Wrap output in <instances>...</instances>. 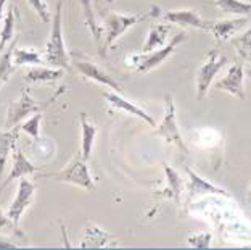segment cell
Returning a JSON list of instances; mask_svg holds the SVG:
<instances>
[{"mask_svg":"<svg viewBox=\"0 0 251 250\" xmlns=\"http://www.w3.org/2000/svg\"><path fill=\"white\" fill-rule=\"evenodd\" d=\"M63 92H66V87L60 86L47 100H42V102L39 100L37 102L29 95V89H25L18 100L10 102L8 110H7V120H5V128L10 129L13 126H18L26 116L34 115V113H39V111L41 113L45 111L50 105L55 104V100L58 99Z\"/></svg>","mask_w":251,"mask_h":250,"instance_id":"obj_1","label":"cell"},{"mask_svg":"<svg viewBox=\"0 0 251 250\" xmlns=\"http://www.w3.org/2000/svg\"><path fill=\"white\" fill-rule=\"evenodd\" d=\"M159 15V7H151L147 13L142 15H121V13H108L103 21L105 28V42L99 50L100 56H106L108 50L115 44L123 34L129 29V28L135 26L139 21H144L148 18H156Z\"/></svg>","mask_w":251,"mask_h":250,"instance_id":"obj_2","label":"cell"},{"mask_svg":"<svg viewBox=\"0 0 251 250\" xmlns=\"http://www.w3.org/2000/svg\"><path fill=\"white\" fill-rule=\"evenodd\" d=\"M61 7L63 3L58 2L55 7V13L52 16V29H50V37L45 44L44 58L50 66L63 68L70 71V56H68L65 41H63V29H61Z\"/></svg>","mask_w":251,"mask_h":250,"instance_id":"obj_3","label":"cell"},{"mask_svg":"<svg viewBox=\"0 0 251 250\" xmlns=\"http://www.w3.org/2000/svg\"><path fill=\"white\" fill-rule=\"evenodd\" d=\"M185 39H187L185 32L176 34L169 41V44H164L161 49L151 50V52H147V54H137L132 56H127V65L129 63L132 65L137 73H148V71L155 70L156 66L161 65L163 61H166L169 56L176 52V49H177Z\"/></svg>","mask_w":251,"mask_h":250,"instance_id":"obj_4","label":"cell"},{"mask_svg":"<svg viewBox=\"0 0 251 250\" xmlns=\"http://www.w3.org/2000/svg\"><path fill=\"white\" fill-rule=\"evenodd\" d=\"M39 178H49L53 181H60V183L76 184V186L84 187V189H87V191H95V187H97L95 181L92 179V176H90V171L87 168V162L81 157V153L74 157L71 163L63 169H60V171L45 173V174L39 176Z\"/></svg>","mask_w":251,"mask_h":250,"instance_id":"obj_5","label":"cell"},{"mask_svg":"<svg viewBox=\"0 0 251 250\" xmlns=\"http://www.w3.org/2000/svg\"><path fill=\"white\" fill-rule=\"evenodd\" d=\"M153 136L163 138L166 144H176L182 153H188L185 142L180 136L177 121H176V107H174L173 95H169V94L164 95V115H163L161 123L156 124V128L153 129Z\"/></svg>","mask_w":251,"mask_h":250,"instance_id":"obj_6","label":"cell"},{"mask_svg":"<svg viewBox=\"0 0 251 250\" xmlns=\"http://www.w3.org/2000/svg\"><path fill=\"white\" fill-rule=\"evenodd\" d=\"M227 61H229V58H227L226 55L219 54L218 49H213L208 52L206 61L201 65L197 75V99L198 100H201L204 95H206L213 79L216 78V75H218L219 70Z\"/></svg>","mask_w":251,"mask_h":250,"instance_id":"obj_7","label":"cell"},{"mask_svg":"<svg viewBox=\"0 0 251 250\" xmlns=\"http://www.w3.org/2000/svg\"><path fill=\"white\" fill-rule=\"evenodd\" d=\"M34 194H36V186H34L26 176L20 178L18 192H16L15 200L11 202V205L7 210V217L13 221L16 228H20V220L25 213V210L32 203Z\"/></svg>","mask_w":251,"mask_h":250,"instance_id":"obj_8","label":"cell"},{"mask_svg":"<svg viewBox=\"0 0 251 250\" xmlns=\"http://www.w3.org/2000/svg\"><path fill=\"white\" fill-rule=\"evenodd\" d=\"M163 18L173 23V25H179L184 28H197V29H203V31H211L214 23L213 20H203L198 11L193 8L168 11V13L163 15Z\"/></svg>","mask_w":251,"mask_h":250,"instance_id":"obj_9","label":"cell"},{"mask_svg":"<svg viewBox=\"0 0 251 250\" xmlns=\"http://www.w3.org/2000/svg\"><path fill=\"white\" fill-rule=\"evenodd\" d=\"M243 76H245L243 63L242 61H237V63H233L229 68L227 75L216 83V87H218V90H226V92H229L230 95H235L237 99L243 100L245 99Z\"/></svg>","mask_w":251,"mask_h":250,"instance_id":"obj_10","label":"cell"},{"mask_svg":"<svg viewBox=\"0 0 251 250\" xmlns=\"http://www.w3.org/2000/svg\"><path fill=\"white\" fill-rule=\"evenodd\" d=\"M74 66L76 70L81 73L84 78L87 79H92V81L99 83V84H103V86H108L110 89H113L115 92L123 94L124 90L123 87L119 86V83L116 81L115 78H111L105 70H101L100 66H97L95 63H90V61H82V60H77L74 61Z\"/></svg>","mask_w":251,"mask_h":250,"instance_id":"obj_11","label":"cell"},{"mask_svg":"<svg viewBox=\"0 0 251 250\" xmlns=\"http://www.w3.org/2000/svg\"><path fill=\"white\" fill-rule=\"evenodd\" d=\"M103 97L106 99V102L115 110L124 111V113H127V115L140 118L142 121H145L147 124H150V126H153V128L156 126L155 118L148 115V113L144 109H140V107H137L135 104H132V102H129L127 99H124L119 92H115V90H113V92H103Z\"/></svg>","mask_w":251,"mask_h":250,"instance_id":"obj_12","label":"cell"},{"mask_svg":"<svg viewBox=\"0 0 251 250\" xmlns=\"http://www.w3.org/2000/svg\"><path fill=\"white\" fill-rule=\"evenodd\" d=\"M39 168L34 163L29 162V158H26V155L23 153V150L20 149L18 145L15 147V155H13V167H11V171L7 178L3 179V183L0 184V192H2L5 187H7L11 181L20 179L23 176H29L37 173Z\"/></svg>","mask_w":251,"mask_h":250,"instance_id":"obj_13","label":"cell"},{"mask_svg":"<svg viewBox=\"0 0 251 250\" xmlns=\"http://www.w3.org/2000/svg\"><path fill=\"white\" fill-rule=\"evenodd\" d=\"M185 171L188 174V195L190 197H195L198 194H216V195H224V197H230V194L227 192L226 189H222V187H218L214 184L208 183L206 179H203L201 176L198 173L193 171L192 168H185Z\"/></svg>","mask_w":251,"mask_h":250,"instance_id":"obj_14","label":"cell"},{"mask_svg":"<svg viewBox=\"0 0 251 250\" xmlns=\"http://www.w3.org/2000/svg\"><path fill=\"white\" fill-rule=\"evenodd\" d=\"M163 168H164V174H166L168 184L164 189L155 192V195L163 197V198H173L176 203H180V191H182V186H184V181H182L179 173L171 167H168L166 163H163Z\"/></svg>","mask_w":251,"mask_h":250,"instance_id":"obj_15","label":"cell"},{"mask_svg":"<svg viewBox=\"0 0 251 250\" xmlns=\"http://www.w3.org/2000/svg\"><path fill=\"white\" fill-rule=\"evenodd\" d=\"M247 23H248L247 16H242V18H237V20L214 21L209 32H213V36L218 42H224V41H227V39H230L238 29H242Z\"/></svg>","mask_w":251,"mask_h":250,"instance_id":"obj_16","label":"cell"},{"mask_svg":"<svg viewBox=\"0 0 251 250\" xmlns=\"http://www.w3.org/2000/svg\"><path fill=\"white\" fill-rule=\"evenodd\" d=\"M65 75L63 68H52V66H42V68H32L26 73L25 81L29 86L34 84H47V83H55Z\"/></svg>","mask_w":251,"mask_h":250,"instance_id":"obj_17","label":"cell"},{"mask_svg":"<svg viewBox=\"0 0 251 250\" xmlns=\"http://www.w3.org/2000/svg\"><path fill=\"white\" fill-rule=\"evenodd\" d=\"M110 246H118L115 237L110 236L103 229H100L99 226L89 224L85 228V236L81 242V247H110Z\"/></svg>","mask_w":251,"mask_h":250,"instance_id":"obj_18","label":"cell"},{"mask_svg":"<svg viewBox=\"0 0 251 250\" xmlns=\"http://www.w3.org/2000/svg\"><path fill=\"white\" fill-rule=\"evenodd\" d=\"M20 136V124L10 128L8 131H0V176L3 174L5 163H7L10 150H15Z\"/></svg>","mask_w":251,"mask_h":250,"instance_id":"obj_19","label":"cell"},{"mask_svg":"<svg viewBox=\"0 0 251 250\" xmlns=\"http://www.w3.org/2000/svg\"><path fill=\"white\" fill-rule=\"evenodd\" d=\"M171 32V26L169 25H153L148 31V37L142 47V54L151 52L155 50V47H163L168 41V36Z\"/></svg>","mask_w":251,"mask_h":250,"instance_id":"obj_20","label":"cell"},{"mask_svg":"<svg viewBox=\"0 0 251 250\" xmlns=\"http://www.w3.org/2000/svg\"><path fill=\"white\" fill-rule=\"evenodd\" d=\"M82 5V11H84V20L87 23L90 34H92L94 41L99 45V50L101 49V37H103V23H100L99 20L95 18V13L92 10V5H90V0H81Z\"/></svg>","mask_w":251,"mask_h":250,"instance_id":"obj_21","label":"cell"},{"mask_svg":"<svg viewBox=\"0 0 251 250\" xmlns=\"http://www.w3.org/2000/svg\"><path fill=\"white\" fill-rule=\"evenodd\" d=\"M79 120H81V128H82V147H81V157L85 162L90 158V152H92L95 136H97V128L92 123L87 121V115L82 111L79 113Z\"/></svg>","mask_w":251,"mask_h":250,"instance_id":"obj_22","label":"cell"},{"mask_svg":"<svg viewBox=\"0 0 251 250\" xmlns=\"http://www.w3.org/2000/svg\"><path fill=\"white\" fill-rule=\"evenodd\" d=\"M11 60H13L15 66H23V65H44L45 58L42 54L36 52L32 49H13V54H11Z\"/></svg>","mask_w":251,"mask_h":250,"instance_id":"obj_23","label":"cell"},{"mask_svg":"<svg viewBox=\"0 0 251 250\" xmlns=\"http://www.w3.org/2000/svg\"><path fill=\"white\" fill-rule=\"evenodd\" d=\"M16 18H18V10L11 3L7 11V16H5V20H3V28H2V31H0V52H2L5 49V45H7L15 36Z\"/></svg>","mask_w":251,"mask_h":250,"instance_id":"obj_24","label":"cell"},{"mask_svg":"<svg viewBox=\"0 0 251 250\" xmlns=\"http://www.w3.org/2000/svg\"><path fill=\"white\" fill-rule=\"evenodd\" d=\"M16 39H18V36L15 37L13 44L10 45V47L7 50H3L2 54H0V87L3 86V84L8 83L10 76L15 73V65H13V60H11V54H13V49L16 47Z\"/></svg>","mask_w":251,"mask_h":250,"instance_id":"obj_25","label":"cell"},{"mask_svg":"<svg viewBox=\"0 0 251 250\" xmlns=\"http://www.w3.org/2000/svg\"><path fill=\"white\" fill-rule=\"evenodd\" d=\"M214 5L224 13L230 15H250L251 13V3L243 2V0H214Z\"/></svg>","mask_w":251,"mask_h":250,"instance_id":"obj_26","label":"cell"},{"mask_svg":"<svg viewBox=\"0 0 251 250\" xmlns=\"http://www.w3.org/2000/svg\"><path fill=\"white\" fill-rule=\"evenodd\" d=\"M232 44L235 45L238 55H240L243 60L251 61V26L243 34H240V36L233 37Z\"/></svg>","mask_w":251,"mask_h":250,"instance_id":"obj_27","label":"cell"},{"mask_svg":"<svg viewBox=\"0 0 251 250\" xmlns=\"http://www.w3.org/2000/svg\"><path fill=\"white\" fill-rule=\"evenodd\" d=\"M41 121H42V113H34V115L26 120L23 124H20V131L23 133L29 134L34 140H39L41 139Z\"/></svg>","mask_w":251,"mask_h":250,"instance_id":"obj_28","label":"cell"},{"mask_svg":"<svg viewBox=\"0 0 251 250\" xmlns=\"http://www.w3.org/2000/svg\"><path fill=\"white\" fill-rule=\"evenodd\" d=\"M27 3H29V7L39 15V18H41L42 23L52 21V15H50V11L47 8V3H45V0H27Z\"/></svg>","mask_w":251,"mask_h":250,"instance_id":"obj_29","label":"cell"},{"mask_svg":"<svg viewBox=\"0 0 251 250\" xmlns=\"http://www.w3.org/2000/svg\"><path fill=\"white\" fill-rule=\"evenodd\" d=\"M209 241H211V234H193V236H188L187 244L190 247H195V249H206L209 247Z\"/></svg>","mask_w":251,"mask_h":250,"instance_id":"obj_30","label":"cell"},{"mask_svg":"<svg viewBox=\"0 0 251 250\" xmlns=\"http://www.w3.org/2000/svg\"><path fill=\"white\" fill-rule=\"evenodd\" d=\"M0 228L13 231V234H15V236L21 237V239H26V234H25V232H23L20 228H16L13 221H11V220L7 217V213H3L2 210H0Z\"/></svg>","mask_w":251,"mask_h":250,"instance_id":"obj_31","label":"cell"},{"mask_svg":"<svg viewBox=\"0 0 251 250\" xmlns=\"http://www.w3.org/2000/svg\"><path fill=\"white\" fill-rule=\"evenodd\" d=\"M0 249H20L18 244H15L13 241L5 239V237H0Z\"/></svg>","mask_w":251,"mask_h":250,"instance_id":"obj_32","label":"cell"},{"mask_svg":"<svg viewBox=\"0 0 251 250\" xmlns=\"http://www.w3.org/2000/svg\"><path fill=\"white\" fill-rule=\"evenodd\" d=\"M7 3V0H0V21H3V7Z\"/></svg>","mask_w":251,"mask_h":250,"instance_id":"obj_33","label":"cell"},{"mask_svg":"<svg viewBox=\"0 0 251 250\" xmlns=\"http://www.w3.org/2000/svg\"><path fill=\"white\" fill-rule=\"evenodd\" d=\"M248 200L251 202V187H250V191H248Z\"/></svg>","mask_w":251,"mask_h":250,"instance_id":"obj_34","label":"cell"},{"mask_svg":"<svg viewBox=\"0 0 251 250\" xmlns=\"http://www.w3.org/2000/svg\"><path fill=\"white\" fill-rule=\"evenodd\" d=\"M106 2H115V0H106Z\"/></svg>","mask_w":251,"mask_h":250,"instance_id":"obj_35","label":"cell"},{"mask_svg":"<svg viewBox=\"0 0 251 250\" xmlns=\"http://www.w3.org/2000/svg\"><path fill=\"white\" fill-rule=\"evenodd\" d=\"M250 75H251V73H250Z\"/></svg>","mask_w":251,"mask_h":250,"instance_id":"obj_36","label":"cell"}]
</instances>
